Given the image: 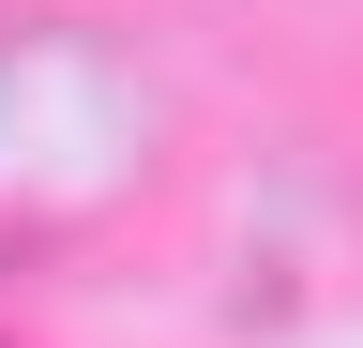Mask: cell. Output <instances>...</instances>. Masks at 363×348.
Wrapping results in <instances>:
<instances>
[{
  "label": "cell",
  "instance_id": "cell-1",
  "mask_svg": "<svg viewBox=\"0 0 363 348\" xmlns=\"http://www.w3.org/2000/svg\"><path fill=\"white\" fill-rule=\"evenodd\" d=\"M152 167V76L91 30H0V257L91 242Z\"/></svg>",
  "mask_w": 363,
  "mask_h": 348
}]
</instances>
